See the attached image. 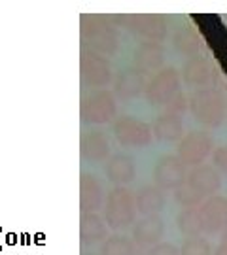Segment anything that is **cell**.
Segmentation results:
<instances>
[{
    "label": "cell",
    "instance_id": "6da1fadb",
    "mask_svg": "<svg viewBox=\"0 0 227 255\" xmlns=\"http://www.w3.org/2000/svg\"><path fill=\"white\" fill-rule=\"evenodd\" d=\"M82 40L83 49L102 57L116 53L119 46V36L112 17L99 15V13H85L82 15Z\"/></svg>",
    "mask_w": 227,
    "mask_h": 255
},
{
    "label": "cell",
    "instance_id": "7a4b0ae2",
    "mask_svg": "<svg viewBox=\"0 0 227 255\" xmlns=\"http://www.w3.org/2000/svg\"><path fill=\"white\" fill-rule=\"evenodd\" d=\"M190 112L195 121L209 128H216L227 116V97L216 87L193 89L190 95Z\"/></svg>",
    "mask_w": 227,
    "mask_h": 255
},
{
    "label": "cell",
    "instance_id": "3957f363",
    "mask_svg": "<svg viewBox=\"0 0 227 255\" xmlns=\"http://www.w3.org/2000/svg\"><path fill=\"white\" fill-rule=\"evenodd\" d=\"M104 221L110 229L119 231L127 229L136 219V204L135 193H131L127 187H114L106 197L104 202Z\"/></svg>",
    "mask_w": 227,
    "mask_h": 255
},
{
    "label": "cell",
    "instance_id": "277c9868",
    "mask_svg": "<svg viewBox=\"0 0 227 255\" xmlns=\"http://www.w3.org/2000/svg\"><path fill=\"white\" fill-rule=\"evenodd\" d=\"M112 19L121 21L123 27L129 28L136 36H140L144 42L161 44L169 36V23L161 13H123Z\"/></svg>",
    "mask_w": 227,
    "mask_h": 255
},
{
    "label": "cell",
    "instance_id": "5b68a950",
    "mask_svg": "<svg viewBox=\"0 0 227 255\" xmlns=\"http://www.w3.org/2000/svg\"><path fill=\"white\" fill-rule=\"evenodd\" d=\"M118 114V101L116 95L108 89H97L87 93L82 99L80 116L87 125H104L114 121Z\"/></svg>",
    "mask_w": 227,
    "mask_h": 255
},
{
    "label": "cell",
    "instance_id": "8992f818",
    "mask_svg": "<svg viewBox=\"0 0 227 255\" xmlns=\"http://www.w3.org/2000/svg\"><path fill=\"white\" fill-rule=\"evenodd\" d=\"M214 138L207 130H191L186 132L176 146V157L188 168L205 164V161L214 153Z\"/></svg>",
    "mask_w": 227,
    "mask_h": 255
},
{
    "label": "cell",
    "instance_id": "52a82bcc",
    "mask_svg": "<svg viewBox=\"0 0 227 255\" xmlns=\"http://www.w3.org/2000/svg\"><path fill=\"white\" fill-rule=\"evenodd\" d=\"M182 76L174 66H163L157 74H154L146 85V102L150 106H165L176 93H180Z\"/></svg>",
    "mask_w": 227,
    "mask_h": 255
},
{
    "label": "cell",
    "instance_id": "ba28073f",
    "mask_svg": "<svg viewBox=\"0 0 227 255\" xmlns=\"http://www.w3.org/2000/svg\"><path fill=\"white\" fill-rule=\"evenodd\" d=\"M114 136L121 146L125 147H146L154 140L152 125L133 116H121L114 121Z\"/></svg>",
    "mask_w": 227,
    "mask_h": 255
},
{
    "label": "cell",
    "instance_id": "9c48e42d",
    "mask_svg": "<svg viewBox=\"0 0 227 255\" xmlns=\"http://www.w3.org/2000/svg\"><path fill=\"white\" fill-rule=\"evenodd\" d=\"M80 74H82L83 85L95 87V91L106 87L110 82H114L112 64H110L108 59L99 53H93L89 49H82Z\"/></svg>",
    "mask_w": 227,
    "mask_h": 255
},
{
    "label": "cell",
    "instance_id": "30bf717a",
    "mask_svg": "<svg viewBox=\"0 0 227 255\" xmlns=\"http://www.w3.org/2000/svg\"><path fill=\"white\" fill-rule=\"evenodd\" d=\"M180 76L186 85H190L193 89H203V87L214 85L216 78L220 76V70L216 68L212 59L205 55H197L186 61Z\"/></svg>",
    "mask_w": 227,
    "mask_h": 255
},
{
    "label": "cell",
    "instance_id": "8fae6325",
    "mask_svg": "<svg viewBox=\"0 0 227 255\" xmlns=\"http://www.w3.org/2000/svg\"><path fill=\"white\" fill-rule=\"evenodd\" d=\"M188 170L176 155H163L154 166V183L163 191H174L186 182Z\"/></svg>",
    "mask_w": 227,
    "mask_h": 255
},
{
    "label": "cell",
    "instance_id": "7c38bea8",
    "mask_svg": "<svg viewBox=\"0 0 227 255\" xmlns=\"http://www.w3.org/2000/svg\"><path fill=\"white\" fill-rule=\"evenodd\" d=\"M203 227L207 235L226 233L227 231V197L214 195L205 199V202L199 206Z\"/></svg>",
    "mask_w": 227,
    "mask_h": 255
},
{
    "label": "cell",
    "instance_id": "4fadbf2b",
    "mask_svg": "<svg viewBox=\"0 0 227 255\" xmlns=\"http://www.w3.org/2000/svg\"><path fill=\"white\" fill-rule=\"evenodd\" d=\"M186 183L199 193L203 199L214 197L222 187V174L212 164H199L188 170Z\"/></svg>",
    "mask_w": 227,
    "mask_h": 255
},
{
    "label": "cell",
    "instance_id": "5bb4252c",
    "mask_svg": "<svg viewBox=\"0 0 227 255\" xmlns=\"http://www.w3.org/2000/svg\"><path fill=\"white\" fill-rule=\"evenodd\" d=\"M165 63V47L163 44L154 42H140L133 51V68L140 74H157L163 68Z\"/></svg>",
    "mask_w": 227,
    "mask_h": 255
},
{
    "label": "cell",
    "instance_id": "9a60e30c",
    "mask_svg": "<svg viewBox=\"0 0 227 255\" xmlns=\"http://www.w3.org/2000/svg\"><path fill=\"white\" fill-rule=\"evenodd\" d=\"M146 85H148V78L131 66L127 70L118 72V76L114 78V91L112 93L116 95V99L133 101V99H138L140 95H144Z\"/></svg>",
    "mask_w": 227,
    "mask_h": 255
},
{
    "label": "cell",
    "instance_id": "2e32d148",
    "mask_svg": "<svg viewBox=\"0 0 227 255\" xmlns=\"http://www.w3.org/2000/svg\"><path fill=\"white\" fill-rule=\"evenodd\" d=\"M104 206V191L95 174L82 172L80 178V208L82 214H99Z\"/></svg>",
    "mask_w": 227,
    "mask_h": 255
},
{
    "label": "cell",
    "instance_id": "e0dca14e",
    "mask_svg": "<svg viewBox=\"0 0 227 255\" xmlns=\"http://www.w3.org/2000/svg\"><path fill=\"white\" fill-rule=\"evenodd\" d=\"M165 235V221L159 216H144L133 225V242L136 246H155Z\"/></svg>",
    "mask_w": 227,
    "mask_h": 255
},
{
    "label": "cell",
    "instance_id": "ac0fdd59",
    "mask_svg": "<svg viewBox=\"0 0 227 255\" xmlns=\"http://www.w3.org/2000/svg\"><path fill=\"white\" fill-rule=\"evenodd\" d=\"M80 153L89 163H102L110 159V138L102 130L85 132L80 142Z\"/></svg>",
    "mask_w": 227,
    "mask_h": 255
},
{
    "label": "cell",
    "instance_id": "d6986e66",
    "mask_svg": "<svg viewBox=\"0 0 227 255\" xmlns=\"http://www.w3.org/2000/svg\"><path fill=\"white\" fill-rule=\"evenodd\" d=\"M106 176L110 182L116 183V187H125L136 176L135 159L127 153L110 155V159L106 161Z\"/></svg>",
    "mask_w": 227,
    "mask_h": 255
},
{
    "label": "cell",
    "instance_id": "ffe728a7",
    "mask_svg": "<svg viewBox=\"0 0 227 255\" xmlns=\"http://www.w3.org/2000/svg\"><path fill=\"white\" fill-rule=\"evenodd\" d=\"M165 202H167V195L155 183H148L144 187H140L135 195L136 212L142 218L144 216H157L165 208Z\"/></svg>",
    "mask_w": 227,
    "mask_h": 255
},
{
    "label": "cell",
    "instance_id": "44dd1931",
    "mask_svg": "<svg viewBox=\"0 0 227 255\" xmlns=\"http://www.w3.org/2000/svg\"><path fill=\"white\" fill-rule=\"evenodd\" d=\"M173 46L178 55H184V57L191 59V57L201 55L203 47H205V40H203L197 28L191 27V25H186V27H180L174 32Z\"/></svg>",
    "mask_w": 227,
    "mask_h": 255
},
{
    "label": "cell",
    "instance_id": "7402d4cb",
    "mask_svg": "<svg viewBox=\"0 0 227 255\" xmlns=\"http://www.w3.org/2000/svg\"><path fill=\"white\" fill-rule=\"evenodd\" d=\"M154 138L161 140V142H180L184 138V119L180 116H174V114H159L155 118L154 125Z\"/></svg>",
    "mask_w": 227,
    "mask_h": 255
},
{
    "label": "cell",
    "instance_id": "603a6c76",
    "mask_svg": "<svg viewBox=\"0 0 227 255\" xmlns=\"http://www.w3.org/2000/svg\"><path fill=\"white\" fill-rule=\"evenodd\" d=\"M108 225L100 214H82L80 218V238L85 246H93L106 240Z\"/></svg>",
    "mask_w": 227,
    "mask_h": 255
},
{
    "label": "cell",
    "instance_id": "cb8c5ba5",
    "mask_svg": "<svg viewBox=\"0 0 227 255\" xmlns=\"http://www.w3.org/2000/svg\"><path fill=\"white\" fill-rule=\"evenodd\" d=\"M176 227L186 237H201L205 233L199 208H182L176 216Z\"/></svg>",
    "mask_w": 227,
    "mask_h": 255
},
{
    "label": "cell",
    "instance_id": "d4e9b609",
    "mask_svg": "<svg viewBox=\"0 0 227 255\" xmlns=\"http://www.w3.org/2000/svg\"><path fill=\"white\" fill-rule=\"evenodd\" d=\"M100 255H136V244L133 242V238L112 235L102 242Z\"/></svg>",
    "mask_w": 227,
    "mask_h": 255
},
{
    "label": "cell",
    "instance_id": "484cf974",
    "mask_svg": "<svg viewBox=\"0 0 227 255\" xmlns=\"http://www.w3.org/2000/svg\"><path fill=\"white\" fill-rule=\"evenodd\" d=\"M212 244L209 242V238L201 237H188L182 242L180 255H212Z\"/></svg>",
    "mask_w": 227,
    "mask_h": 255
},
{
    "label": "cell",
    "instance_id": "4316f807",
    "mask_svg": "<svg viewBox=\"0 0 227 255\" xmlns=\"http://www.w3.org/2000/svg\"><path fill=\"white\" fill-rule=\"evenodd\" d=\"M173 193H174V201H176V204L182 206V208H199L201 204L205 202V199L201 197L199 193L195 191V189H191L186 182L182 183L178 189H174Z\"/></svg>",
    "mask_w": 227,
    "mask_h": 255
},
{
    "label": "cell",
    "instance_id": "83f0119b",
    "mask_svg": "<svg viewBox=\"0 0 227 255\" xmlns=\"http://www.w3.org/2000/svg\"><path fill=\"white\" fill-rule=\"evenodd\" d=\"M167 114H174V116H184L188 110H190V97L186 93H176L171 101L163 106Z\"/></svg>",
    "mask_w": 227,
    "mask_h": 255
},
{
    "label": "cell",
    "instance_id": "f1b7e54d",
    "mask_svg": "<svg viewBox=\"0 0 227 255\" xmlns=\"http://www.w3.org/2000/svg\"><path fill=\"white\" fill-rule=\"evenodd\" d=\"M212 166H216L220 174H227V146H220L212 153Z\"/></svg>",
    "mask_w": 227,
    "mask_h": 255
},
{
    "label": "cell",
    "instance_id": "f546056e",
    "mask_svg": "<svg viewBox=\"0 0 227 255\" xmlns=\"http://www.w3.org/2000/svg\"><path fill=\"white\" fill-rule=\"evenodd\" d=\"M148 255H180V248H176L171 242H159L150 248Z\"/></svg>",
    "mask_w": 227,
    "mask_h": 255
},
{
    "label": "cell",
    "instance_id": "4dcf8cb0",
    "mask_svg": "<svg viewBox=\"0 0 227 255\" xmlns=\"http://www.w3.org/2000/svg\"><path fill=\"white\" fill-rule=\"evenodd\" d=\"M212 255H227V244L226 242H220L218 246L214 248V254Z\"/></svg>",
    "mask_w": 227,
    "mask_h": 255
},
{
    "label": "cell",
    "instance_id": "1f68e13d",
    "mask_svg": "<svg viewBox=\"0 0 227 255\" xmlns=\"http://www.w3.org/2000/svg\"><path fill=\"white\" fill-rule=\"evenodd\" d=\"M220 242H226V244H227V231H226V233H222V238H220Z\"/></svg>",
    "mask_w": 227,
    "mask_h": 255
}]
</instances>
